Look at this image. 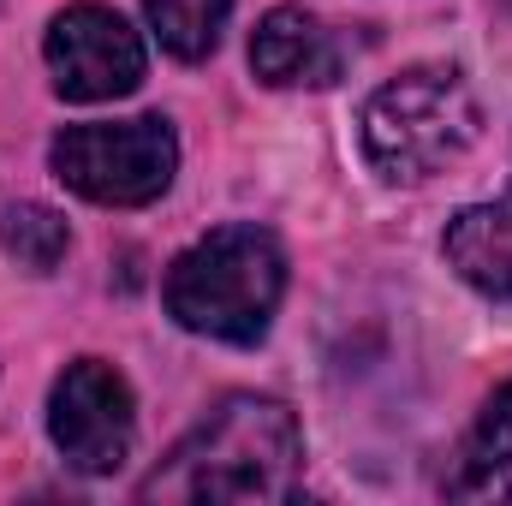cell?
Returning <instances> with one entry per match:
<instances>
[{
    "label": "cell",
    "mask_w": 512,
    "mask_h": 506,
    "mask_svg": "<svg viewBox=\"0 0 512 506\" xmlns=\"http://www.w3.org/2000/svg\"><path fill=\"white\" fill-rule=\"evenodd\" d=\"M358 126L364 155L387 185H423L477 143L483 108L459 66H411L364 102Z\"/></svg>",
    "instance_id": "3"
},
{
    "label": "cell",
    "mask_w": 512,
    "mask_h": 506,
    "mask_svg": "<svg viewBox=\"0 0 512 506\" xmlns=\"http://www.w3.org/2000/svg\"><path fill=\"white\" fill-rule=\"evenodd\" d=\"M167 316L185 334L256 346L274 328V310L286 298V251L268 227H215L167 268Z\"/></svg>",
    "instance_id": "2"
},
{
    "label": "cell",
    "mask_w": 512,
    "mask_h": 506,
    "mask_svg": "<svg viewBox=\"0 0 512 506\" xmlns=\"http://www.w3.org/2000/svg\"><path fill=\"white\" fill-rule=\"evenodd\" d=\"M441 251L465 286L483 298H512V185L495 203H471L447 221Z\"/></svg>",
    "instance_id": "8"
},
{
    "label": "cell",
    "mask_w": 512,
    "mask_h": 506,
    "mask_svg": "<svg viewBox=\"0 0 512 506\" xmlns=\"http://www.w3.org/2000/svg\"><path fill=\"white\" fill-rule=\"evenodd\" d=\"M304 465L292 405L268 393H227L149 477L143 501H286Z\"/></svg>",
    "instance_id": "1"
},
{
    "label": "cell",
    "mask_w": 512,
    "mask_h": 506,
    "mask_svg": "<svg viewBox=\"0 0 512 506\" xmlns=\"http://www.w3.org/2000/svg\"><path fill=\"white\" fill-rule=\"evenodd\" d=\"M143 12L173 60H209L227 30L233 0H143Z\"/></svg>",
    "instance_id": "10"
},
{
    "label": "cell",
    "mask_w": 512,
    "mask_h": 506,
    "mask_svg": "<svg viewBox=\"0 0 512 506\" xmlns=\"http://www.w3.org/2000/svg\"><path fill=\"white\" fill-rule=\"evenodd\" d=\"M48 435L72 471L114 477L131 459V441H137V405H131L126 376L102 358L66 364L54 393H48Z\"/></svg>",
    "instance_id": "5"
},
{
    "label": "cell",
    "mask_w": 512,
    "mask_h": 506,
    "mask_svg": "<svg viewBox=\"0 0 512 506\" xmlns=\"http://www.w3.org/2000/svg\"><path fill=\"white\" fill-rule=\"evenodd\" d=\"M66 245H72V227H66V215H54L48 203H6V209H0V251L18 256L30 274L60 268Z\"/></svg>",
    "instance_id": "11"
},
{
    "label": "cell",
    "mask_w": 512,
    "mask_h": 506,
    "mask_svg": "<svg viewBox=\"0 0 512 506\" xmlns=\"http://www.w3.org/2000/svg\"><path fill=\"white\" fill-rule=\"evenodd\" d=\"M251 72L268 90H322L346 72V54L304 6H274L251 36Z\"/></svg>",
    "instance_id": "7"
},
{
    "label": "cell",
    "mask_w": 512,
    "mask_h": 506,
    "mask_svg": "<svg viewBox=\"0 0 512 506\" xmlns=\"http://www.w3.org/2000/svg\"><path fill=\"white\" fill-rule=\"evenodd\" d=\"M48 167L66 191L102 209H143L179 173V137L161 114L66 126L48 143Z\"/></svg>",
    "instance_id": "4"
},
{
    "label": "cell",
    "mask_w": 512,
    "mask_h": 506,
    "mask_svg": "<svg viewBox=\"0 0 512 506\" xmlns=\"http://www.w3.org/2000/svg\"><path fill=\"white\" fill-rule=\"evenodd\" d=\"M48 72H54V90L66 102H120L143 84V36L131 30L114 6H96V0H78L66 6L54 24H48Z\"/></svg>",
    "instance_id": "6"
},
{
    "label": "cell",
    "mask_w": 512,
    "mask_h": 506,
    "mask_svg": "<svg viewBox=\"0 0 512 506\" xmlns=\"http://www.w3.org/2000/svg\"><path fill=\"white\" fill-rule=\"evenodd\" d=\"M453 501H512V381L477 411V429L465 435L459 471L447 477Z\"/></svg>",
    "instance_id": "9"
}]
</instances>
